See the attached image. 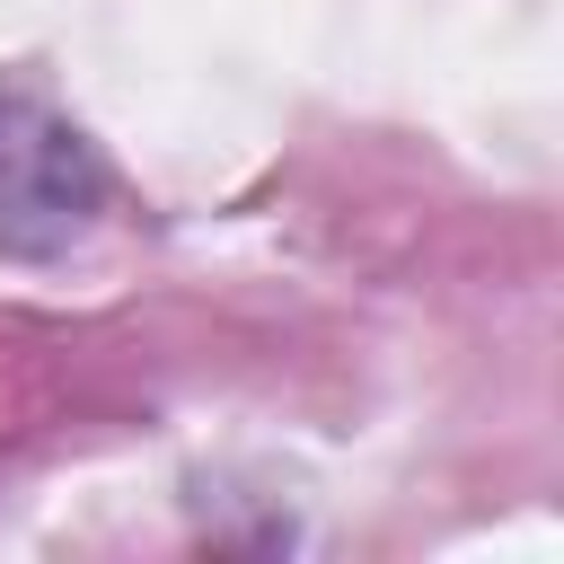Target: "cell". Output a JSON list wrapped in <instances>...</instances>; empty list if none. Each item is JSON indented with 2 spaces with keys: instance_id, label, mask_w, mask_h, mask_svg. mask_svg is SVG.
<instances>
[{
  "instance_id": "6da1fadb",
  "label": "cell",
  "mask_w": 564,
  "mask_h": 564,
  "mask_svg": "<svg viewBox=\"0 0 564 564\" xmlns=\"http://www.w3.org/2000/svg\"><path fill=\"white\" fill-rule=\"evenodd\" d=\"M106 185L115 176H106L97 141L44 88L0 79V256H18V264L70 256L97 229Z\"/></svg>"
}]
</instances>
